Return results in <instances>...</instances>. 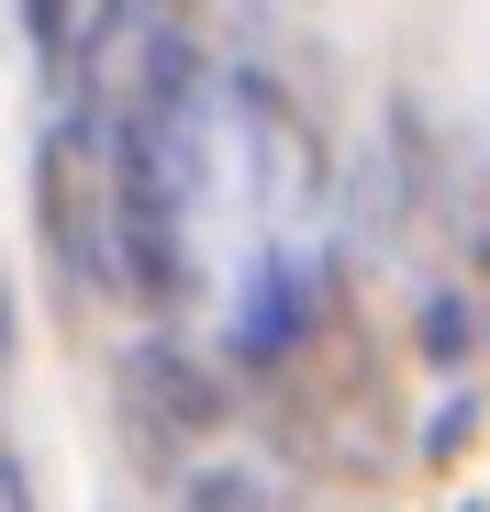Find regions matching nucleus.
<instances>
[{"mask_svg": "<svg viewBox=\"0 0 490 512\" xmlns=\"http://www.w3.org/2000/svg\"><path fill=\"white\" fill-rule=\"evenodd\" d=\"M34 45H45V56H67V0H34Z\"/></svg>", "mask_w": 490, "mask_h": 512, "instance_id": "1", "label": "nucleus"}]
</instances>
